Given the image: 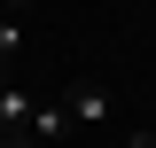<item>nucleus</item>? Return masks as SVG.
Instances as JSON below:
<instances>
[{"mask_svg": "<svg viewBox=\"0 0 156 148\" xmlns=\"http://www.w3.org/2000/svg\"><path fill=\"white\" fill-rule=\"evenodd\" d=\"M109 86H101V78H70V93H62V117H70V132L78 125H109Z\"/></svg>", "mask_w": 156, "mask_h": 148, "instance_id": "obj_1", "label": "nucleus"}, {"mask_svg": "<svg viewBox=\"0 0 156 148\" xmlns=\"http://www.w3.org/2000/svg\"><path fill=\"white\" fill-rule=\"evenodd\" d=\"M31 109H39L31 93H16V86H8V93H0V132H23V125H31Z\"/></svg>", "mask_w": 156, "mask_h": 148, "instance_id": "obj_2", "label": "nucleus"}, {"mask_svg": "<svg viewBox=\"0 0 156 148\" xmlns=\"http://www.w3.org/2000/svg\"><path fill=\"white\" fill-rule=\"evenodd\" d=\"M16 47H23V16L0 8V62H16Z\"/></svg>", "mask_w": 156, "mask_h": 148, "instance_id": "obj_3", "label": "nucleus"}, {"mask_svg": "<svg viewBox=\"0 0 156 148\" xmlns=\"http://www.w3.org/2000/svg\"><path fill=\"white\" fill-rule=\"evenodd\" d=\"M125 148H156V132H133V140H125Z\"/></svg>", "mask_w": 156, "mask_h": 148, "instance_id": "obj_5", "label": "nucleus"}, {"mask_svg": "<svg viewBox=\"0 0 156 148\" xmlns=\"http://www.w3.org/2000/svg\"><path fill=\"white\" fill-rule=\"evenodd\" d=\"M0 148H39V140H31V132H0Z\"/></svg>", "mask_w": 156, "mask_h": 148, "instance_id": "obj_4", "label": "nucleus"}, {"mask_svg": "<svg viewBox=\"0 0 156 148\" xmlns=\"http://www.w3.org/2000/svg\"><path fill=\"white\" fill-rule=\"evenodd\" d=\"M0 93H8V70H0Z\"/></svg>", "mask_w": 156, "mask_h": 148, "instance_id": "obj_6", "label": "nucleus"}]
</instances>
